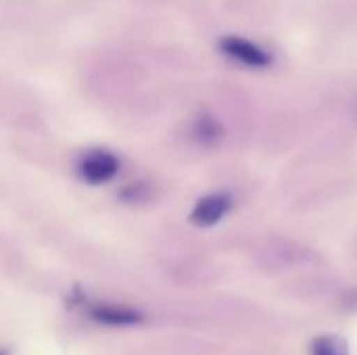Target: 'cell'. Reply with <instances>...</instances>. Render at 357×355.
<instances>
[{"label":"cell","mask_w":357,"mask_h":355,"mask_svg":"<svg viewBox=\"0 0 357 355\" xmlns=\"http://www.w3.org/2000/svg\"><path fill=\"white\" fill-rule=\"evenodd\" d=\"M220 48L224 54H228L230 59H236L238 63L243 65H249V67H255V69H264L272 63L270 54L259 48L257 44L245 40V38H238V36H228L220 42Z\"/></svg>","instance_id":"obj_2"},{"label":"cell","mask_w":357,"mask_h":355,"mask_svg":"<svg viewBox=\"0 0 357 355\" xmlns=\"http://www.w3.org/2000/svg\"><path fill=\"white\" fill-rule=\"evenodd\" d=\"M230 197L228 195H207L203 197L201 201H197L192 213H190V222L195 226H203V228H209L213 224H218L228 211H230Z\"/></svg>","instance_id":"obj_4"},{"label":"cell","mask_w":357,"mask_h":355,"mask_svg":"<svg viewBox=\"0 0 357 355\" xmlns=\"http://www.w3.org/2000/svg\"><path fill=\"white\" fill-rule=\"evenodd\" d=\"M312 355H347L345 347L333 337H320L312 343Z\"/></svg>","instance_id":"obj_5"},{"label":"cell","mask_w":357,"mask_h":355,"mask_svg":"<svg viewBox=\"0 0 357 355\" xmlns=\"http://www.w3.org/2000/svg\"><path fill=\"white\" fill-rule=\"evenodd\" d=\"M84 312L96 322V324H105V326H113V328H121V326H138L144 322V314L134 310V308H126V305H111V303H86Z\"/></svg>","instance_id":"obj_1"},{"label":"cell","mask_w":357,"mask_h":355,"mask_svg":"<svg viewBox=\"0 0 357 355\" xmlns=\"http://www.w3.org/2000/svg\"><path fill=\"white\" fill-rule=\"evenodd\" d=\"M117 169L119 161L115 159V155L107 151H92L79 163V176L88 184H105L117 174Z\"/></svg>","instance_id":"obj_3"}]
</instances>
